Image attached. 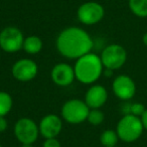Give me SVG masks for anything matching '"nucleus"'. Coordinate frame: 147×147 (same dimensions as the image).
<instances>
[{"label": "nucleus", "mask_w": 147, "mask_h": 147, "mask_svg": "<svg viewBox=\"0 0 147 147\" xmlns=\"http://www.w3.org/2000/svg\"><path fill=\"white\" fill-rule=\"evenodd\" d=\"M57 49L63 57L78 59L91 53L94 41L86 30L80 27H67L59 34L55 41Z\"/></svg>", "instance_id": "obj_1"}, {"label": "nucleus", "mask_w": 147, "mask_h": 147, "mask_svg": "<svg viewBox=\"0 0 147 147\" xmlns=\"http://www.w3.org/2000/svg\"><path fill=\"white\" fill-rule=\"evenodd\" d=\"M74 71L79 82L90 85L100 79L104 71V65L99 55L89 53L77 59L74 65Z\"/></svg>", "instance_id": "obj_2"}, {"label": "nucleus", "mask_w": 147, "mask_h": 147, "mask_svg": "<svg viewBox=\"0 0 147 147\" xmlns=\"http://www.w3.org/2000/svg\"><path fill=\"white\" fill-rule=\"evenodd\" d=\"M144 131V127L140 117L132 114H125L119 120L116 127V132L119 139L124 142L131 143L138 140Z\"/></svg>", "instance_id": "obj_3"}, {"label": "nucleus", "mask_w": 147, "mask_h": 147, "mask_svg": "<svg viewBox=\"0 0 147 147\" xmlns=\"http://www.w3.org/2000/svg\"><path fill=\"white\" fill-rule=\"evenodd\" d=\"M90 108L85 101L79 99L69 100L61 107V117L69 124H80L88 118Z\"/></svg>", "instance_id": "obj_4"}, {"label": "nucleus", "mask_w": 147, "mask_h": 147, "mask_svg": "<svg viewBox=\"0 0 147 147\" xmlns=\"http://www.w3.org/2000/svg\"><path fill=\"white\" fill-rule=\"evenodd\" d=\"M100 57L104 69L115 71L121 69L125 65L127 61V51L122 45L113 43L105 47Z\"/></svg>", "instance_id": "obj_5"}, {"label": "nucleus", "mask_w": 147, "mask_h": 147, "mask_svg": "<svg viewBox=\"0 0 147 147\" xmlns=\"http://www.w3.org/2000/svg\"><path fill=\"white\" fill-rule=\"evenodd\" d=\"M24 37L19 28L7 26L0 32V49L9 53H16L23 47Z\"/></svg>", "instance_id": "obj_6"}, {"label": "nucleus", "mask_w": 147, "mask_h": 147, "mask_svg": "<svg viewBox=\"0 0 147 147\" xmlns=\"http://www.w3.org/2000/svg\"><path fill=\"white\" fill-rule=\"evenodd\" d=\"M14 135L21 144H32L39 135V127L32 119L20 118L14 125Z\"/></svg>", "instance_id": "obj_7"}, {"label": "nucleus", "mask_w": 147, "mask_h": 147, "mask_svg": "<svg viewBox=\"0 0 147 147\" xmlns=\"http://www.w3.org/2000/svg\"><path fill=\"white\" fill-rule=\"evenodd\" d=\"M105 15V9L100 3L95 1L83 3L77 10L79 21L87 25H93L100 22Z\"/></svg>", "instance_id": "obj_8"}, {"label": "nucleus", "mask_w": 147, "mask_h": 147, "mask_svg": "<svg viewBox=\"0 0 147 147\" xmlns=\"http://www.w3.org/2000/svg\"><path fill=\"white\" fill-rule=\"evenodd\" d=\"M38 67L36 63L32 59H22L17 61L12 65L11 73L14 79L19 82H28L36 77Z\"/></svg>", "instance_id": "obj_9"}, {"label": "nucleus", "mask_w": 147, "mask_h": 147, "mask_svg": "<svg viewBox=\"0 0 147 147\" xmlns=\"http://www.w3.org/2000/svg\"><path fill=\"white\" fill-rule=\"evenodd\" d=\"M112 90L117 98L123 101H128L134 97L136 93V85L129 76L120 75L113 81Z\"/></svg>", "instance_id": "obj_10"}, {"label": "nucleus", "mask_w": 147, "mask_h": 147, "mask_svg": "<svg viewBox=\"0 0 147 147\" xmlns=\"http://www.w3.org/2000/svg\"><path fill=\"white\" fill-rule=\"evenodd\" d=\"M51 77L53 82L59 87L69 86L76 79L74 67L65 63H57L51 69Z\"/></svg>", "instance_id": "obj_11"}, {"label": "nucleus", "mask_w": 147, "mask_h": 147, "mask_svg": "<svg viewBox=\"0 0 147 147\" xmlns=\"http://www.w3.org/2000/svg\"><path fill=\"white\" fill-rule=\"evenodd\" d=\"M38 127H39V133L45 139L55 138L61 131L63 121L57 115L47 114L41 119Z\"/></svg>", "instance_id": "obj_12"}, {"label": "nucleus", "mask_w": 147, "mask_h": 147, "mask_svg": "<svg viewBox=\"0 0 147 147\" xmlns=\"http://www.w3.org/2000/svg\"><path fill=\"white\" fill-rule=\"evenodd\" d=\"M108 100V92L101 85L92 86L85 95V102L90 109H100Z\"/></svg>", "instance_id": "obj_13"}, {"label": "nucleus", "mask_w": 147, "mask_h": 147, "mask_svg": "<svg viewBox=\"0 0 147 147\" xmlns=\"http://www.w3.org/2000/svg\"><path fill=\"white\" fill-rule=\"evenodd\" d=\"M23 49L29 55H36L42 49V40L36 35H30L24 38Z\"/></svg>", "instance_id": "obj_14"}, {"label": "nucleus", "mask_w": 147, "mask_h": 147, "mask_svg": "<svg viewBox=\"0 0 147 147\" xmlns=\"http://www.w3.org/2000/svg\"><path fill=\"white\" fill-rule=\"evenodd\" d=\"M128 5L135 16L140 18L147 17V0H129Z\"/></svg>", "instance_id": "obj_15"}, {"label": "nucleus", "mask_w": 147, "mask_h": 147, "mask_svg": "<svg viewBox=\"0 0 147 147\" xmlns=\"http://www.w3.org/2000/svg\"><path fill=\"white\" fill-rule=\"evenodd\" d=\"M119 141V136L116 131L108 130L104 131L100 136V142L104 147H113L116 146Z\"/></svg>", "instance_id": "obj_16"}, {"label": "nucleus", "mask_w": 147, "mask_h": 147, "mask_svg": "<svg viewBox=\"0 0 147 147\" xmlns=\"http://www.w3.org/2000/svg\"><path fill=\"white\" fill-rule=\"evenodd\" d=\"M12 97L6 92H0V117H5L12 109Z\"/></svg>", "instance_id": "obj_17"}, {"label": "nucleus", "mask_w": 147, "mask_h": 147, "mask_svg": "<svg viewBox=\"0 0 147 147\" xmlns=\"http://www.w3.org/2000/svg\"><path fill=\"white\" fill-rule=\"evenodd\" d=\"M104 119V113L100 109H90L88 118H87V120H88V122L90 124L94 125V126H98V125L102 124Z\"/></svg>", "instance_id": "obj_18"}, {"label": "nucleus", "mask_w": 147, "mask_h": 147, "mask_svg": "<svg viewBox=\"0 0 147 147\" xmlns=\"http://www.w3.org/2000/svg\"><path fill=\"white\" fill-rule=\"evenodd\" d=\"M145 110H146V108H145L142 103H133V104L129 105L127 114H132L134 116L141 117Z\"/></svg>", "instance_id": "obj_19"}, {"label": "nucleus", "mask_w": 147, "mask_h": 147, "mask_svg": "<svg viewBox=\"0 0 147 147\" xmlns=\"http://www.w3.org/2000/svg\"><path fill=\"white\" fill-rule=\"evenodd\" d=\"M42 147H61L59 141L57 138H47L43 142Z\"/></svg>", "instance_id": "obj_20"}, {"label": "nucleus", "mask_w": 147, "mask_h": 147, "mask_svg": "<svg viewBox=\"0 0 147 147\" xmlns=\"http://www.w3.org/2000/svg\"><path fill=\"white\" fill-rule=\"evenodd\" d=\"M7 126H8V124H7L5 117H0V133L4 132L7 129Z\"/></svg>", "instance_id": "obj_21"}, {"label": "nucleus", "mask_w": 147, "mask_h": 147, "mask_svg": "<svg viewBox=\"0 0 147 147\" xmlns=\"http://www.w3.org/2000/svg\"><path fill=\"white\" fill-rule=\"evenodd\" d=\"M140 119H141V122H142L143 127H144V130L147 131V109L144 111V113L140 117Z\"/></svg>", "instance_id": "obj_22"}, {"label": "nucleus", "mask_w": 147, "mask_h": 147, "mask_svg": "<svg viewBox=\"0 0 147 147\" xmlns=\"http://www.w3.org/2000/svg\"><path fill=\"white\" fill-rule=\"evenodd\" d=\"M142 41H143V43H144V45H146V47H147V32H145L144 35H143Z\"/></svg>", "instance_id": "obj_23"}, {"label": "nucleus", "mask_w": 147, "mask_h": 147, "mask_svg": "<svg viewBox=\"0 0 147 147\" xmlns=\"http://www.w3.org/2000/svg\"><path fill=\"white\" fill-rule=\"evenodd\" d=\"M21 147H33V146H32V144H22Z\"/></svg>", "instance_id": "obj_24"}, {"label": "nucleus", "mask_w": 147, "mask_h": 147, "mask_svg": "<svg viewBox=\"0 0 147 147\" xmlns=\"http://www.w3.org/2000/svg\"><path fill=\"white\" fill-rule=\"evenodd\" d=\"M0 147H2V145H1V144H0Z\"/></svg>", "instance_id": "obj_25"}, {"label": "nucleus", "mask_w": 147, "mask_h": 147, "mask_svg": "<svg viewBox=\"0 0 147 147\" xmlns=\"http://www.w3.org/2000/svg\"><path fill=\"white\" fill-rule=\"evenodd\" d=\"M113 147H117V146H113Z\"/></svg>", "instance_id": "obj_26"}]
</instances>
